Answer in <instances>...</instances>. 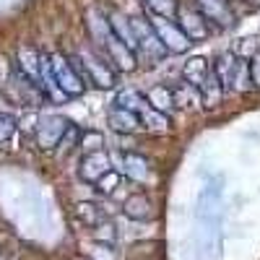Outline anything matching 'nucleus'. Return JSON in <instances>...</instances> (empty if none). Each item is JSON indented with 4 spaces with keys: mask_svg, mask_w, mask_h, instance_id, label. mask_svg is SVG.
Wrapping results in <instances>:
<instances>
[{
    "mask_svg": "<svg viewBox=\"0 0 260 260\" xmlns=\"http://www.w3.org/2000/svg\"><path fill=\"white\" fill-rule=\"evenodd\" d=\"M86 26H89V34L94 37L96 42V50H99V57L107 60V65H110L112 71H125L130 73L138 65L136 55L130 52L122 42L112 34L110 24H107L104 13H99L96 8H89L86 11Z\"/></svg>",
    "mask_w": 260,
    "mask_h": 260,
    "instance_id": "obj_1",
    "label": "nucleus"
},
{
    "mask_svg": "<svg viewBox=\"0 0 260 260\" xmlns=\"http://www.w3.org/2000/svg\"><path fill=\"white\" fill-rule=\"evenodd\" d=\"M211 68H213L216 78H219L224 94H226V91H245V89H250L247 62L240 60L234 52H221Z\"/></svg>",
    "mask_w": 260,
    "mask_h": 260,
    "instance_id": "obj_2",
    "label": "nucleus"
},
{
    "mask_svg": "<svg viewBox=\"0 0 260 260\" xmlns=\"http://www.w3.org/2000/svg\"><path fill=\"white\" fill-rule=\"evenodd\" d=\"M73 71L81 76L83 83H94L99 89H112L115 86V71L107 65L99 55H91V52H81L76 57H68Z\"/></svg>",
    "mask_w": 260,
    "mask_h": 260,
    "instance_id": "obj_3",
    "label": "nucleus"
},
{
    "mask_svg": "<svg viewBox=\"0 0 260 260\" xmlns=\"http://www.w3.org/2000/svg\"><path fill=\"white\" fill-rule=\"evenodd\" d=\"M130 29H133V37H136V60L141 55V57H146V65H154V62H159L167 55V50L156 39V34H154V29H151L146 16H133L130 18Z\"/></svg>",
    "mask_w": 260,
    "mask_h": 260,
    "instance_id": "obj_4",
    "label": "nucleus"
},
{
    "mask_svg": "<svg viewBox=\"0 0 260 260\" xmlns=\"http://www.w3.org/2000/svg\"><path fill=\"white\" fill-rule=\"evenodd\" d=\"M47 62H50V76L57 86V91L62 96H81L86 91V83L81 81V76L73 71V65L71 60L55 52V55H47Z\"/></svg>",
    "mask_w": 260,
    "mask_h": 260,
    "instance_id": "obj_5",
    "label": "nucleus"
},
{
    "mask_svg": "<svg viewBox=\"0 0 260 260\" xmlns=\"http://www.w3.org/2000/svg\"><path fill=\"white\" fill-rule=\"evenodd\" d=\"M146 18H148L151 29H154L156 39L161 42V47H164L167 52L182 55V52H187V50L192 47V42L180 31V26H177L172 18H164V16H146Z\"/></svg>",
    "mask_w": 260,
    "mask_h": 260,
    "instance_id": "obj_6",
    "label": "nucleus"
},
{
    "mask_svg": "<svg viewBox=\"0 0 260 260\" xmlns=\"http://www.w3.org/2000/svg\"><path fill=\"white\" fill-rule=\"evenodd\" d=\"M3 89H6L8 99L18 107H37L42 99H45V91H42L34 81H29L26 76H21L16 68H13L11 78L3 83Z\"/></svg>",
    "mask_w": 260,
    "mask_h": 260,
    "instance_id": "obj_7",
    "label": "nucleus"
},
{
    "mask_svg": "<svg viewBox=\"0 0 260 260\" xmlns=\"http://www.w3.org/2000/svg\"><path fill=\"white\" fill-rule=\"evenodd\" d=\"M175 24L180 26V31L192 42H201V39H206L208 37V31H211V26H208V21L198 13V8L195 6H187V3H177V11H175Z\"/></svg>",
    "mask_w": 260,
    "mask_h": 260,
    "instance_id": "obj_8",
    "label": "nucleus"
},
{
    "mask_svg": "<svg viewBox=\"0 0 260 260\" xmlns=\"http://www.w3.org/2000/svg\"><path fill=\"white\" fill-rule=\"evenodd\" d=\"M68 125L71 120H65L60 115H42L37 120V146L42 151H52L60 143L62 133L68 130Z\"/></svg>",
    "mask_w": 260,
    "mask_h": 260,
    "instance_id": "obj_9",
    "label": "nucleus"
},
{
    "mask_svg": "<svg viewBox=\"0 0 260 260\" xmlns=\"http://www.w3.org/2000/svg\"><path fill=\"white\" fill-rule=\"evenodd\" d=\"M107 172H112V161L110 154L102 148V151H91V154H83L81 164H78V177L89 185H96Z\"/></svg>",
    "mask_w": 260,
    "mask_h": 260,
    "instance_id": "obj_10",
    "label": "nucleus"
},
{
    "mask_svg": "<svg viewBox=\"0 0 260 260\" xmlns=\"http://www.w3.org/2000/svg\"><path fill=\"white\" fill-rule=\"evenodd\" d=\"M195 8L208 21V26L213 24L219 29H229L234 24V13L226 0H195Z\"/></svg>",
    "mask_w": 260,
    "mask_h": 260,
    "instance_id": "obj_11",
    "label": "nucleus"
},
{
    "mask_svg": "<svg viewBox=\"0 0 260 260\" xmlns=\"http://www.w3.org/2000/svg\"><path fill=\"white\" fill-rule=\"evenodd\" d=\"M122 211L127 219H133V221H148V219H154V201L148 198L146 192H133V195H127L125 203H122Z\"/></svg>",
    "mask_w": 260,
    "mask_h": 260,
    "instance_id": "obj_12",
    "label": "nucleus"
},
{
    "mask_svg": "<svg viewBox=\"0 0 260 260\" xmlns=\"http://www.w3.org/2000/svg\"><path fill=\"white\" fill-rule=\"evenodd\" d=\"M104 18H107V24H110L112 34L122 42L130 52L136 55V37H133V29H130V18H127L122 11H117V8H110Z\"/></svg>",
    "mask_w": 260,
    "mask_h": 260,
    "instance_id": "obj_13",
    "label": "nucleus"
},
{
    "mask_svg": "<svg viewBox=\"0 0 260 260\" xmlns=\"http://www.w3.org/2000/svg\"><path fill=\"white\" fill-rule=\"evenodd\" d=\"M198 99L203 102V107L206 110H216V107L221 104V99H224V89H221V83H219V78H216V73H213V68L203 76V81L198 83Z\"/></svg>",
    "mask_w": 260,
    "mask_h": 260,
    "instance_id": "obj_14",
    "label": "nucleus"
},
{
    "mask_svg": "<svg viewBox=\"0 0 260 260\" xmlns=\"http://www.w3.org/2000/svg\"><path fill=\"white\" fill-rule=\"evenodd\" d=\"M16 71L39 86V76H42V52H37L34 47H18Z\"/></svg>",
    "mask_w": 260,
    "mask_h": 260,
    "instance_id": "obj_15",
    "label": "nucleus"
},
{
    "mask_svg": "<svg viewBox=\"0 0 260 260\" xmlns=\"http://www.w3.org/2000/svg\"><path fill=\"white\" fill-rule=\"evenodd\" d=\"M122 169H125V175L130 180H136V182H146L151 177V164L146 156L141 154H133V151H127V154H122Z\"/></svg>",
    "mask_w": 260,
    "mask_h": 260,
    "instance_id": "obj_16",
    "label": "nucleus"
},
{
    "mask_svg": "<svg viewBox=\"0 0 260 260\" xmlns=\"http://www.w3.org/2000/svg\"><path fill=\"white\" fill-rule=\"evenodd\" d=\"M136 117H138V122L146 127V130H154V133H167L169 130V115H161V112H156V110H151V107L146 104V99H143V104L138 107V112H136Z\"/></svg>",
    "mask_w": 260,
    "mask_h": 260,
    "instance_id": "obj_17",
    "label": "nucleus"
},
{
    "mask_svg": "<svg viewBox=\"0 0 260 260\" xmlns=\"http://www.w3.org/2000/svg\"><path fill=\"white\" fill-rule=\"evenodd\" d=\"M143 99H146V104L151 107V110H156L161 115L175 110V99H172V89H169V86H151V89L143 94Z\"/></svg>",
    "mask_w": 260,
    "mask_h": 260,
    "instance_id": "obj_18",
    "label": "nucleus"
},
{
    "mask_svg": "<svg viewBox=\"0 0 260 260\" xmlns=\"http://www.w3.org/2000/svg\"><path fill=\"white\" fill-rule=\"evenodd\" d=\"M107 122H110V127L117 130V133H136V130L141 127L138 117L133 112L122 110V107H112L110 115H107Z\"/></svg>",
    "mask_w": 260,
    "mask_h": 260,
    "instance_id": "obj_19",
    "label": "nucleus"
},
{
    "mask_svg": "<svg viewBox=\"0 0 260 260\" xmlns=\"http://www.w3.org/2000/svg\"><path fill=\"white\" fill-rule=\"evenodd\" d=\"M211 71V65L203 60V57H192V60H187L185 62V83L187 86H192V89H198V83L203 81V76Z\"/></svg>",
    "mask_w": 260,
    "mask_h": 260,
    "instance_id": "obj_20",
    "label": "nucleus"
},
{
    "mask_svg": "<svg viewBox=\"0 0 260 260\" xmlns=\"http://www.w3.org/2000/svg\"><path fill=\"white\" fill-rule=\"evenodd\" d=\"M76 219L83 221V226L94 229L96 224L104 221V213H102V208L94 206V203H76Z\"/></svg>",
    "mask_w": 260,
    "mask_h": 260,
    "instance_id": "obj_21",
    "label": "nucleus"
},
{
    "mask_svg": "<svg viewBox=\"0 0 260 260\" xmlns=\"http://www.w3.org/2000/svg\"><path fill=\"white\" fill-rule=\"evenodd\" d=\"M146 6L148 16H164V18H172L177 11V0H141Z\"/></svg>",
    "mask_w": 260,
    "mask_h": 260,
    "instance_id": "obj_22",
    "label": "nucleus"
},
{
    "mask_svg": "<svg viewBox=\"0 0 260 260\" xmlns=\"http://www.w3.org/2000/svg\"><path fill=\"white\" fill-rule=\"evenodd\" d=\"M143 104V94H138V91H133V89H125V91H120L117 94V102H115V107H122V110H127V112H138V107Z\"/></svg>",
    "mask_w": 260,
    "mask_h": 260,
    "instance_id": "obj_23",
    "label": "nucleus"
},
{
    "mask_svg": "<svg viewBox=\"0 0 260 260\" xmlns=\"http://www.w3.org/2000/svg\"><path fill=\"white\" fill-rule=\"evenodd\" d=\"M78 141H81V130L71 122L68 125V130H65V133H62V138H60V143L55 146V151H57V154H68V151H73L76 146H78Z\"/></svg>",
    "mask_w": 260,
    "mask_h": 260,
    "instance_id": "obj_24",
    "label": "nucleus"
},
{
    "mask_svg": "<svg viewBox=\"0 0 260 260\" xmlns=\"http://www.w3.org/2000/svg\"><path fill=\"white\" fill-rule=\"evenodd\" d=\"M78 146H81L83 154H91V151H102L104 148V138H102V133H96V130H83Z\"/></svg>",
    "mask_w": 260,
    "mask_h": 260,
    "instance_id": "obj_25",
    "label": "nucleus"
},
{
    "mask_svg": "<svg viewBox=\"0 0 260 260\" xmlns=\"http://www.w3.org/2000/svg\"><path fill=\"white\" fill-rule=\"evenodd\" d=\"M172 99H175V107H190L195 99H198V91L187 83H180V86L172 89Z\"/></svg>",
    "mask_w": 260,
    "mask_h": 260,
    "instance_id": "obj_26",
    "label": "nucleus"
},
{
    "mask_svg": "<svg viewBox=\"0 0 260 260\" xmlns=\"http://www.w3.org/2000/svg\"><path fill=\"white\" fill-rule=\"evenodd\" d=\"M91 234H94V242H102V245H112L115 240H117V232H115V226L110 224V221H102V224H96L94 229H91Z\"/></svg>",
    "mask_w": 260,
    "mask_h": 260,
    "instance_id": "obj_27",
    "label": "nucleus"
},
{
    "mask_svg": "<svg viewBox=\"0 0 260 260\" xmlns=\"http://www.w3.org/2000/svg\"><path fill=\"white\" fill-rule=\"evenodd\" d=\"M18 130V120L8 112H0V143H8Z\"/></svg>",
    "mask_w": 260,
    "mask_h": 260,
    "instance_id": "obj_28",
    "label": "nucleus"
},
{
    "mask_svg": "<svg viewBox=\"0 0 260 260\" xmlns=\"http://www.w3.org/2000/svg\"><path fill=\"white\" fill-rule=\"evenodd\" d=\"M120 180H122V177H120V172H115V169H112V172H107V175H104L94 187H96L102 195H112V192L120 187Z\"/></svg>",
    "mask_w": 260,
    "mask_h": 260,
    "instance_id": "obj_29",
    "label": "nucleus"
},
{
    "mask_svg": "<svg viewBox=\"0 0 260 260\" xmlns=\"http://www.w3.org/2000/svg\"><path fill=\"white\" fill-rule=\"evenodd\" d=\"M115 250L112 245H102V242H91L89 252H86V260H115Z\"/></svg>",
    "mask_w": 260,
    "mask_h": 260,
    "instance_id": "obj_30",
    "label": "nucleus"
},
{
    "mask_svg": "<svg viewBox=\"0 0 260 260\" xmlns=\"http://www.w3.org/2000/svg\"><path fill=\"white\" fill-rule=\"evenodd\" d=\"M247 76H250V86L260 89V52H255L252 60L247 62Z\"/></svg>",
    "mask_w": 260,
    "mask_h": 260,
    "instance_id": "obj_31",
    "label": "nucleus"
},
{
    "mask_svg": "<svg viewBox=\"0 0 260 260\" xmlns=\"http://www.w3.org/2000/svg\"><path fill=\"white\" fill-rule=\"evenodd\" d=\"M3 83H6V81H3V71H0V91H3Z\"/></svg>",
    "mask_w": 260,
    "mask_h": 260,
    "instance_id": "obj_32",
    "label": "nucleus"
}]
</instances>
